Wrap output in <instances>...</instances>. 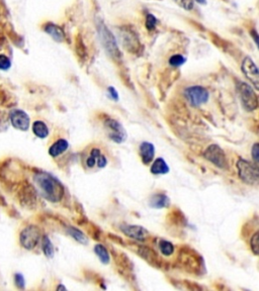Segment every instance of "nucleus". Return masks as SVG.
Masks as SVG:
<instances>
[{
    "instance_id": "17",
    "label": "nucleus",
    "mask_w": 259,
    "mask_h": 291,
    "mask_svg": "<svg viewBox=\"0 0 259 291\" xmlns=\"http://www.w3.org/2000/svg\"><path fill=\"white\" fill-rule=\"evenodd\" d=\"M45 32L50 35L54 39L57 41H62L64 40V33L60 26L54 24V23H47L44 27Z\"/></svg>"
},
{
    "instance_id": "15",
    "label": "nucleus",
    "mask_w": 259,
    "mask_h": 291,
    "mask_svg": "<svg viewBox=\"0 0 259 291\" xmlns=\"http://www.w3.org/2000/svg\"><path fill=\"white\" fill-rule=\"evenodd\" d=\"M149 204L153 209H164L170 204V199L165 195V194H155L150 198Z\"/></svg>"
},
{
    "instance_id": "13",
    "label": "nucleus",
    "mask_w": 259,
    "mask_h": 291,
    "mask_svg": "<svg viewBox=\"0 0 259 291\" xmlns=\"http://www.w3.org/2000/svg\"><path fill=\"white\" fill-rule=\"evenodd\" d=\"M107 164V159L101 154L99 149H93L90 156L86 160V165L88 168H93L98 165L99 168H104Z\"/></svg>"
},
{
    "instance_id": "11",
    "label": "nucleus",
    "mask_w": 259,
    "mask_h": 291,
    "mask_svg": "<svg viewBox=\"0 0 259 291\" xmlns=\"http://www.w3.org/2000/svg\"><path fill=\"white\" fill-rule=\"evenodd\" d=\"M120 39L122 40V45L130 52H136L139 48V39L131 29L124 27L122 32H120Z\"/></svg>"
},
{
    "instance_id": "10",
    "label": "nucleus",
    "mask_w": 259,
    "mask_h": 291,
    "mask_svg": "<svg viewBox=\"0 0 259 291\" xmlns=\"http://www.w3.org/2000/svg\"><path fill=\"white\" fill-rule=\"evenodd\" d=\"M242 71L244 72L245 76H246L252 83L256 89L259 87V74H258V69L255 65V63L249 58L246 57L244 59L242 63Z\"/></svg>"
},
{
    "instance_id": "25",
    "label": "nucleus",
    "mask_w": 259,
    "mask_h": 291,
    "mask_svg": "<svg viewBox=\"0 0 259 291\" xmlns=\"http://www.w3.org/2000/svg\"><path fill=\"white\" fill-rule=\"evenodd\" d=\"M250 246H251V249L252 251L255 255H258L259 253V233H255L253 234V237L251 238V242H250Z\"/></svg>"
},
{
    "instance_id": "16",
    "label": "nucleus",
    "mask_w": 259,
    "mask_h": 291,
    "mask_svg": "<svg viewBox=\"0 0 259 291\" xmlns=\"http://www.w3.org/2000/svg\"><path fill=\"white\" fill-rule=\"evenodd\" d=\"M68 148H69V144L64 138H61V140H58L51 146V148L49 149V154L52 157H58L63 154L64 152H66Z\"/></svg>"
},
{
    "instance_id": "21",
    "label": "nucleus",
    "mask_w": 259,
    "mask_h": 291,
    "mask_svg": "<svg viewBox=\"0 0 259 291\" xmlns=\"http://www.w3.org/2000/svg\"><path fill=\"white\" fill-rule=\"evenodd\" d=\"M69 233H70V235L71 237L73 238V239H75L77 242H79V243H81V244H87V238H86V235L81 232V231H79L78 229H75V228H69Z\"/></svg>"
},
{
    "instance_id": "4",
    "label": "nucleus",
    "mask_w": 259,
    "mask_h": 291,
    "mask_svg": "<svg viewBox=\"0 0 259 291\" xmlns=\"http://www.w3.org/2000/svg\"><path fill=\"white\" fill-rule=\"evenodd\" d=\"M104 127L106 129L108 137L115 143L121 144L127 140V133L124 127L118 120L113 118H106L104 120Z\"/></svg>"
},
{
    "instance_id": "2",
    "label": "nucleus",
    "mask_w": 259,
    "mask_h": 291,
    "mask_svg": "<svg viewBox=\"0 0 259 291\" xmlns=\"http://www.w3.org/2000/svg\"><path fill=\"white\" fill-rule=\"evenodd\" d=\"M237 169L240 179L249 185H257L259 181V171L256 165L247 160L240 159L237 163Z\"/></svg>"
},
{
    "instance_id": "22",
    "label": "nucleus",
    "mask_w": 259,
    "mask_h": 291,
    "mask_svg": "<svg viewBox=\"0 0 259 291\" xmlns=\"http://www.w3.org/2000/svg\"><path fill=\"white\" fill-rule=\"evenodd\" d=\"M159 249H160L161 253L163 255H165V256H170L174 252V246L170 242L164 241V240L160 241V243H159Z\"/></svg>"
},
{
    "instance_id": "5",
    "label": "nucleus",
    "mask_w": 259,
    "mask_h": 291,
    "mask_svg": "<svg viewBox=\"0 0 259 291\" xmlns=\"http://www.w3.org/2000/svg\"><path fill=\"white\" fill-rule=\"evenodd\" d=\"M238 91L241 97V101L248 112H253L258 106V98L254 90L246 83H239Z\"/></svg>"
},
{
    "instance_id": "9",
    "label": "nucleus",
    "mask_w": 259,
    "mask_h": 291,
    "mask_svg": "<svg viewBox=\"0 0 259 291\" xmlns=\"http://www.w3.org/2000/svg\"><path fill=\"white\" fill-rule=\"evenodd\" d=\"M10 122L13 127L20 131H28L30 128V117L22 110L16 109L9 115Z\"/></svg>"
},
{
    "instance_id": "8",
    "label": "nucleus",
    "mask_w": 259,
    "mask_h": 291,
    "mask_svg": "<svg viewBox=\"0 0 259 291\" xmlns=\"http://www.w3.org/2000/svg\"><path fill=\"white\" fill-rule=\"evenodd\" d=\"M40 238V230L35 226L26 227L21 233H20V244L26 250H33V249L37 246Z\"/></svg>"
},
{
    "instance_id": "24",
    "label": "nucleus",
    "mask_w": 259,
    "mask_h": 291,
    "mask_svg": "<svg viewBox=\"0 0 259 291\" xmlns=\"http://www.w3.org/2000/svg\"><path fill=\"white\" fill-rule=\"evenodd\" d=\"M185 62V58L181 55H174L170 59H169V64L172 67H179Z\"/></svg>"
},
{
    "instance_id": "12",
    "label": "nucleus",
    "mask_w": 259,
    "mask_h": 291,
    "mask_svg": "<svg viewBox=\"0 0 259 291\" xmlns=\"http://www.w3.org/2000/svg\"><path fill=\"white\" fill-rule=\"evenodd\" d=\"M120 230L128 237L137 241H145L148 237V232L140 226H121Z\"/></svg>"
},
{
    "instance_id": "6",
    "label": "nucleus",
    "mask_w": 259,
    "mask_h": 291,
    "mask_svg": "<svg viewBox=\"0 0 259 291\" xmlns=\"http://www.w3.org/2000/svg\"><path fill=\"white\" fill-rule=\"evenodd\" d=\"M185 97L189 104L193 106H200L206 103L209 99V92L206 88L201 86H193L188 87L185 92Z\"/></svg>"
},
{
    "instance_id": "18",
    "label": "nucleus",
    "mask_w": 259,
    "mask_h": 291,
    "mask_svg": "<svg viewBox=\"0 0 259 291\" xmlns=\"http://www.w3.org/2000/svg\"><path fill=\"white\" fill-rule=\"evenodd\" d=\"M151 172L155 175L159 174H166L169 172V167L164 161V159L158 158L154 161V163L151 166Z\"/></svg>"
},
{
    "instance_id": "19",
    "label": "nucleus",
    "mask_w": 259,
    "mask_h": 291,
    "mask_svg": "<svg viewBox=\"0 0 259 291\" xmlns=\"http://www.w3.org/2000/svg\"><path fill=\"white\" fill-rule=\"evenodd\" d=\"M33 132L34 134L40 137V138H45L49 136V129L46 126V123L40 121V120H37L34 122L33 124Z\"/></svg>"
},
{
    "instance_id": "14",
    "label": "nucleus",
    "mask_w": 259,
    "mask_h": 291,
    "mask_svg": "<svg viewBox=\"0 0 259 291\" xmlns=\"http://www.w3.org/2000/svg\"><path fill=\"white\" fill-rule=\"evenodd\" d=\"M139 151H140L141 159L144 164L147 165L153 161L154 155H155V148L151 143H148V142L142 143Z\"/></svg>"
},
{
    "instance_id": "27",
    "label": "nucleus",
    "mask_w": 259,
    "mask_h": 291,
    "mask_svg": "<svg viewBox=\"0 0 259 291\" xmlns=\"http://www.w3.org/2000/svg\"><path fill=\"white\" fill-rule=\"evenodd\" d=\"M156 22H157L156 18L153 15H148L147 16V18H146V26H147V29L149 31H151V30L154 29V27L156 26Z\"/></svg>"
},
{
    "instance_id": "26",
    "label": "nucleus",
    "mask_w": 259,
    "mask_h": 291,
    "mask_svg": "<svg viewBox=\"0 0 259 291\" xmlns=\"http://www.w3.org/2000/svg\"><path fill=\"white\" fill-rule=\"evenodd\" d=\"M11 66L9 58L5 55H0V70H8Z\"/></svg>"
},
{
    "instance_id": "29",
    "label": "nucleus",
    "mask_w": 259,
    "mask_h": 291,
    "mask_svg": "<svg viewBox=\"0 0 259 291\" xmlns=\"http://www.w3.org/2000/svg\"><path fill=\"white\" fill-rule=\"evenodd\" d=\"M15 281L18 287L20 288H23L24 287V279L21 274H16L15 276Z\"/></svg>"
},
{
    "instance_id": "28",
    "label": "nucleus",
    "mask_w": 259,
    "mask_h": 291,
    "mask_svg": "<svg viewBox=\"0 0 259 291\" xmlns=\"http://www.w3.org/2000/svg\"><path fill=\"white\" fill-rule=\"evenodd\" d=\"M175 1L179 3L180 6H182L184 9L190 10L194 7L193 0H175Z\"/></svg>"
},
{
    "instance_id": "3",
    "label": "nucleus",
    "mask_w": 259,
    "mask_h": 291,
    "mask_svg": "<svg viewBox=\"0 0 259 291\" xmlns=\"http://www.w3.org/2000/svg\"><path fill=\"white\" fill-rule=\"evenodd\" d=\"M99 32H100V39L102 41V45L105 48L107 54L113 58H116V59L120 58V52L119 50L117 41L112 32L108 30L103 23H100L99 25Z\"/></svg>"
},
{
    "instance_id": "23",
    "label": "nucleus",
    "mask_w": 259,
    "mask_h": 291,
    "mask_svg": "<svg viewBox=\"0 0 259 291\" xmlns=\"http://www.w3.org/2000/svg\"><path fill=\"white\" fill-rule=\"evenodd\" d=\"M42 248H43V252L48 258H53L54 256V247L50 241V239L45 235L43 238V243H42Z\"/></svg>"
},
{
    "instance_id": "20",
    "label": "nucleus",
    "mask_w": 259,
    "mask_h": 291,
    "mask_svg": "<svg viewBox=\"0 0 259 291\" xmlns=\"http://www.w3.org/2000/svg\"><path fill=\"white\" fill-rule=\"evenodd\" d=\"M94 252L98 255V257L100 258V260L101 261V263H103V264H108V263H110L111 256H110V254H108L105 247H103L100 244L95 245Z\"/></svg>"
},
{
    "instance_id": "31",
    "label": "nucleus",
    "mask_w": 259,
    "mask_h": 291,
    "mask_svg": "<svg viewBox=\"0 0 259 291\" xmlns=\"http://www.w3.org/2000/svg\"><path fill=\"white\" fill-rule=\"evenodd\" d=\"M108 92L111 93V96H113V98H115L116 100H118V98H119V94H118V92L116 91L115 88L110 87V88H108Z\"/></svg>"
},
{
    "instance_id": "7",
    "label": "nucleus",
    "mask_w": 259,
    "mask_h": 291,
    "mask_svg": "<svg viewBox=\"0 0 259 291\" xmlns=\"http://www.w3.org/2000/svg\"><path fill=\"white\" fill-rule=\"evenodd\" d=\"M203 156L208 161L216 165L217 167H219L221 169H226L228 167L227 157L224 153V151L219 146L217 145L209 146L208 149L204 151Z\"/></svg>"
},
{
    "instance_id": "30",
    "label": "nucleus",
    "mask_w": 259,
    "mask_h": 291,
    "mask_svg": "<svg viewBox=\"0 0 259 291\" xmlns=\"http://www.w3.org/2000/svg\"><path fill=\"white\" fill-rule=\"evenodd\" d=\"M252 157L254 162L257 164L259 160V149H258V144H255L252 148Z\"/></svg>"
},
{
    "instance_id": "1",
    "label": "nucleus",
    "mask_w": 259,
    "mask_h": 291,
    "mask_svg": "<svg viewBox=\"0 0 259 291\" xmlns=\"http://www.w3.org/2000/svg\"><path fill=\"white\" fill-rule=\"evenodd\" d=\"M35 182L40 194L51 202H59L64 195V187L58 180L46 172L35 175Z\"/></svg>"
}]
</instances>
